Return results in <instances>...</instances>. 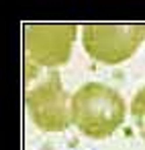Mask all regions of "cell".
<instances>
[{"mask_svg":"<svg viewBox=\"0 0 145 150\" xmlns=\"http://www.w3.org/2000/svg\"><path fill=\"white\" fill-rule=\"evenodd\" d=\"M145 39V23L129 25H108V23H88L82 27L84 52L100 64L116 66L127 62Z\"/></svg>","mask_w":145,"mask_h":150,"instance_id":"cell-2","label":"cell"},{"mask_svg":"<svg viewBox=\"0 0 145 150\" xmlns=\"http://www.w3.org/2000/svg\"><path fill=\"white\" fill-rule=\"evenodd\" d=\"M70 101L72 95L66 93L61 78L55 70H51L47 78L31 86L25 97L33 123L43 132H63L70 127L72 123Z\"/></svg>","mask_w":145,"mask_h":150,"instance_id":"cell-4","label":"cell"},{"mask_svg":"<svg viewBox=\"0 0 145 150\" xmlns=\"http://www.w3.org/2000/svg\"><path fill=\"white\" fill-rule=\"evenodd\" d=\"M78 35L74 23H31L25 27V56L31 74L37 68L68 64Z\"/></svg>","mask_w":145,"mask_h":150,"instance_id":"cell-3","label":"cell"},{"mask_svg":"<svg viewBox=\"0 0 145 150\" xmlns=\"http://www.w3.org/2000/svg\"><path fill=\"white\" fill-rule=\"evenodd\" d=\"M129 111H131L133 123H135V127H137V132H139L141 140L145 142V86H143V88H139V91L133 95Z\"/></svg>","mask_w":145,"mask_h":150,"instance_id":"cell-5","label":"cell"},{"mask_svg":"<svg viewBox=\"0 0 145 150\" xmlns=\"http://www.w3.org/2000/svg\"><path fill=\"white\" fill-rule=\"evenodd\" d=\"M72 123L92 140L112 136L127 117V103L119 91L104 82L82 84L70 101Z\"/></svg>","mask_w":145,"mask_h":150,"instance_id":"cell-1","label":"cell"}]
</instances>
